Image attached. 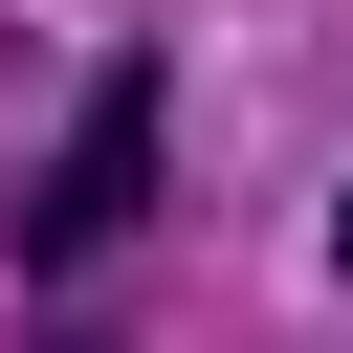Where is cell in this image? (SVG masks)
Wrapping results in <instances>:
<instances>
[{"label":"cell","mask_w":353,"mask_h":353,"mask_svg":"<svg viewBox=\"0 0 353 353\" xmlns=\"http://www.w3.org/2000/svg\"><path fill=\"white\" fill-rule=\"evenodd\" d=\"M154 110H176V88H154V44H132V66L88 88V110H66V154L22 176V287H66V265H110V243L154 221V154H176Z\"/></svg>","instance_id":"obj_1"}]
</instances>
